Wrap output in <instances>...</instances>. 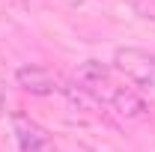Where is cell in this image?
<instances>
[{"label":"cell","instance_id":"cell-1","mask_svg":"<svg viewBox=\"0 0 155 152\" xmlns=\"http://www.w3.org/2000/svg\"><path fill=\"white\" fill-rule=\"evenodd\" d=\"M114 66L137 87H155V54L143 48H116Z\"/></svg>","mask_w":155,"mask_h":152},{"label":"cell","instance_id":"cell-2","mask_svg":"<svg viewBox=\"0 0 155 152\" xmlns=\"http://www.w3.org/2000/svg\"><path fill=\"white\" fill-rule=\"evenodd\" d=\"M15 125V137H18V149L21 152H54V140L39 122L27 119L24 114H15L12 119Z\"/></svg>","mask_w":155,"mask_h":152},{"label":"cell","instance_id":"cell-3","mask_svg":"<svg viewBox=\"0 0 155 152\" xmlns=\"http://www.w3.org/2000/svg\"><path fill=\"white\" fill-rule=\"evenodd\" d=\"M15 81H18L21 90L30 93V95H51L54 90H60V81L45 66H36V63L21 66L18 72H15Z\"/></svg>","mask_w":155,"mask_h":152},{"label":"cell","instance_id":"cell-4","mask_svg":"<svg viewBox=\"0 0 155 152\" xmlns=\"http://www.w3.org/2000/svg\"><path fill=\"white\" fill-rule=\"evenodd\" d=\"M110 104H114L116 114L125 116V119H140V116L146 114V101L134 90H125V87H119V90L110 93Z\"/></svg>","mask_w":155,"mask_h":152},{"label":"cell","instance_id":"cell-5","mask_svg":"<svg viewBox=\"0 0 155 152\" xmlns=\"http://www.w3.org/2000/svg\"><path fill=\"white\" fill-rule=\"evenodd\" d=\"M60 93L66 95L72 104H75L78 111H87V114H101V95L93 93V90H87L84 84L78 87V84H60Z\"/></svg>","mask_w":155,"mask_h":152},{"label":"cell","instance_id":"cell-6","mask_svg":"<svg viewBox=\"0 0 155 152\" xmlns=\"http://www.w3.org/2000/svg\"><path fill=\"white\" fill-rule=\"evenodd\" d=\"M78 84H84V87L93 90V93H96L101 84L110 87V66H104V63H98V60L81 63V66H78Z\"/></svg>","mask_w":155,"mask_h":152},{"label":"cell","instance_id":"cell-7","mask_svg":"<svg viewBox=\"0 0 155 152\" xmlns=\"http://www.w3.org/2000/svg\"><path fill=\"white\" fill-rule=\"evenodd\" d=\"M72 152H96V149H90V146H75Z\"/></svg>","mask_w":155,"mask_h":152}]
</instances>
